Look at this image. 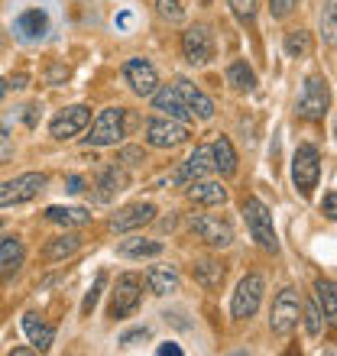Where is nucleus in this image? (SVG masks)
I'll return each instance as SVG.
<instances>
[{
    "mask_svg": "<svg viewBox=\"0 0 337 356\" xmlns=\"http://www.w3.org/2000/svg\"><path fill=\"white\" fill-rule=\"evenodd\" d=\"M13 29H17V36L19 39H26V42H33V39H42L49 33V17H46V10H23L17 17V23H13Z\"/></svg>",
    "mask_w": 337,
    "mask_h": 356,
    "instance_id": "obj_19",
    "label": "nucleus"
},
{
    "mask_svg": "<svg viewBox=\"0 0 337 356\" xmlns=\"http://www.w3.org/2000/svg\"><path fill=\"white\" fill-rule=\"evenodd\" d=\"M120 159L127 162V165H140V162H146V152H143L140 146H127V149L120 152Z\"/></svg>",
    "mask_w": 337,
    "mask_h": 356,
    "instance_id": "obj_39",
    "label": "nucleus"
},
{
    "mask_svg": "<svg viewBox=\"0 0 337 356\" xmlns=\"http://www.w3.org/2000/svg\"><path fill=\"white\" fill-rule=\"evenodd\" d=\"M120 256H130V259H146V256H159L162 253V243L159 240H143V236H127L120 240Z\"/></svg>",
    "mask_w": 337,
    "mask_h": 356,
    "instance_id": "obj_26",
    "label": "nucleus"
},
{
    "mask_svg": "<svg viewBox=\"0 0 337 356\" xmlns=\"http://www.w3.org/2000/svg\"><path fill=\"white\" fill-rule=\"evenodd\" d=\"M318 178H321V152L318 146L311 143H301L295 156H292V181L299 188L301 197H308L315 188H318Z\"/></svg>",
    "mask_w": 337,
    "mask_h": 356,
    "instance_id": "obj_4",
    "label": "nucleus"
},
{
    "mask_svg": "<svg viewBox=\"0 0 337 356\" xmlns=\"http://www.w3.org/2000/svg\"><path fill=\"white\" fill-rule=\"evenodd\" d=\"M152 107L156 111H162L166 117H175V120H182V123H188L195 113L188 111V104L182 101V94L175 91V85H162L159 91L152 94Z\"/></svg>",
    "mask_w": 337,
    "mask_h": 356,
    "instance_id": "obj_18",
    "label": "nucleus"
},
{
    "mask_svg": "<svg viewBox=\"0 0 337 356\" xmlns=\"http://www.w3.org/2000/svg\"><path fill=\"white\" fill-rule=\"evenodd\" d=\"M301 318H305V330H308L311 337H318L321 330H324V314H321L318 301H305L301 305Z\"/></svg>",
    "mask_w": 337,
    "mask_h": 356,
    "instance_id": "obj_33",
    "label": "nucleus"
},
{
    "mask_svg": "<svg viewBox=\"0 0 337 356\" xmlns=\"http://www.w3.org/2000/svg\"><path fill=\"white\" fill-rule=\"evenodd\" d=\"M244 220H246V230H250V236L256 240L260 250L279 253V236H276V227H272V214L260 197H246L244 201Z\"/></svg>",
    "mask_w": 337,
    "mask_h": 356,
    "instance_id": "obj_2",
    "label": "nucleus"
},
{
    "mask_svg": "<svg viewBox=\"0 0 337 356\" xmlns=\"http://www.w3.org/2000/svg\"><path fill=\"white\" fill-rule=\"evenodd\" d=\"M23 330H26L29 343H33V350H39V353H46L49 347H52V340H56V330L49 327L46 321L39 318V314H23Z\"/></svg>",
    "mask_w": 337,
    "mask_h": 356,
    "instance_id": "obj_20",
    "label": "nucleus"
},
{
    "mask_svg": "<svg viewBox=\"0 0 337 356\" xmlns=\"http://www.w3.org/2000/svg\"><path fill=\"white\" fill-rule=\"evenodd\" d=\"M10 85H13V88H26V75H17L13 81H10Z\"/></svg>",
    "mask_w": 337,
    "mask_h": 356,
    "instance_id": "obj_44",
    "label": "nucleus"
},
{
    "mask_svg": "<svg viewBox=\"0 0 337 356\" xmlns=\"http://www.w3.org/2000/svg\"><path fill=\"white\" fill-rule=\"evenodd\" d=\"M318 26H321V42L324 46H337V0H324Z\"/></svg>",
    "mask_w": 337,
    "mask_h": 356,
    "instance_id": "obj_32",
    "label": "nucleus"
},
{
    "mask_svg": "<svg viewBox=\"0 0 337 356\" xmlns=\"http://www.w3.org/2000/svg\"><path fill=\"white\" fill-rule=\"evenodd\" d=\"M49 224H58V227H84L91 224V214L84 211V207H46V214H42Z\"/></svg>",
    "mask_w": 337,
    "mask_h": 356,
    "instance_id": "obj_23",
    "label": "nucleus"
},
{
    "mask_svg": "<svg viewBox=\"0 0 337 356\" xmlns=\"http://www.w3.org/2000/svg\"><path fill=\"white\" fill-rule=\"evenodd\" d=\"M282 49H285L289 58H308L311 49H315L311 33L308 29H292V33H285V39H282Z\"/></svg>",
    "mask_w": 337,
    "mask_h": 356,
    "instance_id": "obj_28",
    "label": "nucleus"
},
{
    "mask_svg": "<svg viewBox=\"0 0 337 356\" xmlns=\"http://www.w3.org/2000/svg\"><path fill=\"white\" fill-rule=\"evenodd\" d=\"M0 227H3V220H0Z\"/></svg>",
    "mask_w": 337,
    "mask_h": 356,
    "instance_id": "obj_46",
    "label": "nucleus"
},
{
    "mask_svg": "<svg viewBox=\"0 0 337 356\" xmlns=\"http://www.w3.org/2000/svg\"><path fill=\"white\" fill-rule=\"evenodd\" d=\"M104 285H107V275H104V272H97V279H94V285L88 289V295H84V301H81V314H84V318H91V314H94V308H97V298H101Z\"/></svg>",
    "mask_w": 337,
    "mask_h": 356,
    "instance_id": "obj_34",
    "label": "nucleus"
},
{
    "mask_svg": "<svg viewBox=\"0 0 337 356\" xmlns=\"http://www.w3.org/2000/svg\"><path fill=\"white\" fill-rule=\"evenodd\" d=\"M120 72H123V78H127V85H130L133 94L152 97V94L159 91V72H156V65L146 62V58H127Z\"/></svg>",
    "mask_w": 337,
    "mask_h": 356,
    "instance_id": "obj_11",
    "label": "nucleus"
},
{
    "mask_svg": "<svg viewBox=\"0 0 337 356\" xmlns=\"http://www.w3.org/2000/svg\"><path fill=\"white\" fill-rule=\"evenodd\" d=\"M185 197L191 204L201 207H217L227 201V188L221 181H207V178H198V181H188L185 185Z\"/></svg>",
    "mask_w": 337,
    "mask_h": 356,
    "instance_id": "obj_17",
    "label": "nucleus"
},
{
    "mask_svg": "<svg viewBox=\"0 0 337 356\" xmlns=\"http://www.w3.org/2000/svg\"><path fill=\"white\" fill-rule=\"evenodd\" d=\"M78 246H81V240H78V236H72V234L56 236V240H49V243H46L42 259H46V263H58V259H65V256L75 253Z\"/></svg>",
    "mask_w": 337,
    "mask_h": 356,
    "instance_id": "obj_30",
    "label": "nucleus"
},
{
    "mask_svg": "<svg viewBox=\"0 0 337 356\" xmlns=\"http://www.w3.org/2000/svg\"><path fill=\"white\" fill-rule=\"evenodd\" d=\"M156 353H159V356H182V347H175V343H162Z\"/></svg>",
    "mask_w": 337,
    "mask_h": 356,
    "instance_id": "obj_42",
    "label": "nucleus"
},
{
    "mask_svg": "<svg viewBox=\"0 0 337 356\" xmlns=\"http://www.w3.org/2000/svg\"><path fill=\"white\" fill-rule=\"evenodd\" d=\"M156 10H159V17L168 19V23H178V19L185 17V7H182V0H156Z\"/></svg>",
    "mask_w": 337,
    "mask_h": 356,
    "instance_id": "obj_36",
    "label": "nucleus"
},
{
    "mask_svg": "<svg viewBox=\"0 0 337 356\" xmlns=\"http://www.w3.org/2000/svg\"><path fill=\"white\" fill-rule=\"evenodd\" d=\"M211 156H214V169L224 178L237 172V152H234V143L227 140V136H217L214 146H211Z\"/></svg>",
    "mask_w": 337,
    "mask_h": 356,
    "instance_id": "obj_25",
    "label": "nucleus"
},
{
    "mask_svg": "<svg viewBox=\"0 0 337 356\" xmlns=\"http://www.w3.org/2000/svg\"><path fill=\"white\" fill-rule=\"evenodd\" d=\"M262 291H266V282H262L260 272H250L244 279L237 282V291L230 298V314L237 321H250L262 305Z\"/></svg>",
    "mask_w": 337,
    "mask_h": 356,
    "instance_id": "obj_5",
    "label": "nucleus"
},
{
    "mask_svg": "<svg viewBox=\"0 0 337 356\" xmlns=\"http://www.w3.org/2000/svg\"><path fill=\"white\" fill-rule=\"evenodd\" d=\"M146 289L159 298L172 295V291H178V272L172 266H152V269H146Z\"/></svg>",
    "mask_w": 337,
    "mask_h": 356,
    "instance_id": "obj_21",
    "label": "nucleus"
},
{
    "mask_svg": "<svg viewBox=\"0 0 337 356\" xmlns=\"http://www.w3.org/2000/svg\"><path fill=\"white\" fill-rule=\"evenodd\" d=\"M7 91H10V85H7V78L0 75V101H3V94H7Z\"/></svg>",
    "mask_w": 337,
    "mask_h": 356,
    "instance_id": "obj_45",
    "label": "nucleus"
},
{
    "mask_svg": "<svg viewBox=\"0 0 337 356\" xmlns=\"http://www.w3.org/2000/svg\"><path fill=\"white\" fill-rule=\"evenodd\" d=\"M175 91L182 94V101L188 104V111L195 113L198 120H211V117H214V101L198 85H191L188 78H175Z\"/></svg>",
    "mask_w": 337,
    "mask_h": 356,
    "instance_id": "obj_16",
    "label": "nucleus"
},
{
    "mask_svg": "<svg viewBox=\"0 0 337 356\" xmlns=\"http://www.w3.org/2000/svg\"><path fill=\"white\" fill-rule=\"evenodd\" d=\"M321 214L331 217L337 224V191H331V195H324V201H321Z\"/></svg>",
    "mask_w": 337,
    "mask_h": 356,
    "instance_id": "obj_40",
    "label": "nucleus"
},
{
    "mask_svg": "<svg viewBox=\"0 0 337 356\" xmlns=\"http://www.w3.org/2000/svg\"><path fill=\"white\" fill-rule=\"evenodd\" d=\"M205 3H211V0H205Z\"/></svg>",
    "mask_w": 337,
    "mask_h": 356,
    "instance_id": "obj_47",
    "label": "nucleus"
},
{
    "mask_svg": "<svg viewBox=\"0 0 337 356\" xmlns=\"http://www.w3.org/2000/svg\"><path fill=\"white\" fill-rule=\"evenodd\" d=\"M295 111L305 120H324L331 111V88L324 75H308L305 85L299 91V101H295Z\"/></svg>",
    "mask_w": 337,
    "mask_h": 356,
    "instance_id": "obj_3",
    "label": "nucleus"
},
{
    "mask_svg": "<svg viewBox=\"0 0 337 356\" xmlns=\"http://www.w3.org/2000/svg\"><path fill=\"white\" fill-rule=\"evenodd\" d=\"M315 301L321 305V314L331 327L337 330V282L331 279H318L315 282Z\"/></svg>",
    "mask_w": 337,
    "mask_h": 356,
    "instance_id": "obj_22",
    "label": "nucleus"
},
{
    "mask_svg": "<svg viewBox=\"0 0 337 356\" xmlns=\"http://www.w3.org/2000/svg\"><path fill=\"white\" fill-rule=\"evenodd\" d=\"M227 81H230L237 91L250 94L253 88H256V72L246 65L244 58H237V62H230V68H227Z\"/></svg>",
    "mask_w": 337,
    "mask_h": 356,
    "instance_id": "obj_31",
    "label": "nucleus"
},
{
    "mask_svg": "<svg viewBox=\"0 0 337 356\" xmlns=\"http://www.w3.org/2000/svg\"><path fill=\"white\" fill-rule=\"evenodd\" d=\"M143 340H150V327H136V330H127L120 337L123 347H136V343H143Z\"/></svg>",
    "mask_w": 337,
    "mask_h": 356,
    "instance_id": "obj_38",
    "label": "nucleus"
},
{
    "mask_svg": "<svg viewBox=\"0 0 337 356\" xmlns=\"http://www.w3.org/2000/svg\"><path fill=\"white\" fill-rule=\"evenodd\" d=\"M127 181H130V178H127V172H123L120 165H107V169L101 172V178H97V188H101V191H97V201H111L113 195H120L123 188H127Z\"/></svg>",
    "mask_w": 337,
    "mask_h": 356,
    "instance_id": "obj_24",
    "label": "nucleus"
},
{
    "mask_svg": "<svg viewBox=\"0 0 337 356\" xmlns=\"http://www.w3.org/2000/svg\"><path fill=\"white\" fill-rule=\"evenodd\" d=\"M182 56L191 65H207L214 58V36L207 26H188L182 33Z\"/></svg>",
    "mask_w": 337,
    "mask_h": 356,
    "instance_id": "obj_12",
    "label": "nucleus"
},
{
    "mask_svg": "<svg viewBox=\"0 0 337 356\" xmlns=\"http://www.w3.org/2000/svg\"><path fill=\"white\" fill-rule=\"evenodd\" d=\"M188 123L175 120V117H150L146 120V143L156 149H175L182 143H188Z\"/></svg>",
    "mask_w": 337,
    "mask_h": 356,
    "instance_id": "obj_8",
    "label": "nucleus"
},
{
    "mask_svg": "<svg viewBox=\"0 0 337 356\" xmlns=\"http://www.w3.org/2000/svg\"><path fill=\"white\" fill-rule=\"evenodd\" d=\"M211 169H214V156H211V146H195V152H191V156H188V159L175 169L172 181H178V185H188V181H198V178H205Z\"/></svg>",
    "mask_w": 337,
    "mask_h": 356,
    "instance_id": "obj_15",
    "label": "nucleus"
},
{
    "mask_svg": "<svg viewBox=\"0 0 337 356\" xmlns=\"http://www.w3.org/2000/svg\"><path fill=\"white\" fill-rule=\"evenodd\" d=\"M23 263V240L19 236H0V275L13 272Z\"/></svg>",
    "mask_w": 337,
    "mask_h": 356,
    "instance_id": "obj_27",
    "label": "nucleus"
},
{
    "mask_svg": "<svg viewBox=\"0 0 337 356\" xmlns=\"http://www.w3.org/2000/svg\"><path fill=\"white\" fill-rule=\"evenodd\" d=\"M39 107H36V104H29V107H26V127H36V117H39Z\"/></svg>",
    "mask_w": 337,
    "mask_h": 356,
    "instance_id": "obj_43",
    "label": "nucleus"
},
{
    "mask_svg": "<svg viewBox=\"0 0 337 356\" xmlns=\"http://www.w3.org/2000/svg\"><path fill=\"white\" fill-rule=\"evenodd\" d=\"M140 301H143V282H140V275L127 272V275H120V279H117V285H113L111 308H107V314H111L113 321L130 318L133 311L140 308Z\"/></svg>",
    "mask_w": 337,
    "mask_h": 356,
    "instance_id": "obj_7",
    "label": "nucleus"
},
{
    "mask_svg": "<svg viewBox=\"0 0 337 356\" xmlns=\"http://www.w3.org/2000/svg\"><path fill=\"white\" fill-rule=\"evenodd\" d=\"M49 178L42 172H23V175L10 178L0 185V207H13V204H26L46 188Z\"/></svg>",
    "mask_w": 337,
    "mask_h": 356,
    "instance_id": "obj_9",
    "label": "nucleus"
},
{
    "mask_svg": "<svg viewBox=\"0 0 337 356\" xmlns=\"http://www.w3.org/2000/svg\"><path fill=\"white\" fill-rule=\"evenodd\" d=\"M88 123H91V107H84V104H72V107H65V111H58L56 117H52L49 133H52L56 140H75Z\"/></svg>",
    "mask_w": 337,
    "mask_h": 356,
    "instance_id": "obj_13",
    "label": "nucleus"
},
{
    "mask_svg": "<svg viewBox=\"0 0 337 356\" xmlns=\"http://www.w3.org/2000/svg\"><path fill=\"white\" fill-rule=\"evenodd\" d=\"M230 10H234V17L244 23V26H253L256 23V0H227Z\"/></svg>",
    "mask_w": 337,
    "mask_h": 356,
    "instance_id": "obj_35",
    "label": "nucleus"
},
{
    "mask_svg": "<svg viewBox=\"0 0 337 356\" xmlns=\"http://www.w3.org/2000/svg\"><path fill=\"white\" fill-rule=\"evenodd\" d=\"M152 217H156V204H127L123 211H117V214L111 217V230L113 234H130V230H140V227L152 224Z\"/></svg>",
    "mask_w": 337,
    "mask_h": 356,
    "instance_id": "obj_14",
    "label": "nucleus"
},
{
    "mask_svg": "<svg viewBox=\"0 0 337 356\" xmlns=\"http://www.w3.org/2000/svg\"><path fill=\"white\" fill-rule=\"evenodd\" d=\"M301 321V298L295 289H282L276 298H272V311H269V327L272 334H279V337H285V334H292V330L299 327Z\"/></svg>",
    "mask_w": 337,
    "mask_h": 356,
    "instance_id": "obj_6",
    "label": "nucleus"
},
{
    "mask_svg": "<svg viewBox=\"0 0 337 356\" xmlns=\"http://www.w3.org/2000/svg\"><path fill=\"white\" fill-rule=\"evenodd\" d=\"M295 3H299V0H269V10L276 19H285L292 10H295Z\"/></svg>",
    "mask_w": 337,
    "mask_h": 356,
    "instance_id": "obj_37",
    "label": "nucleus"
},
{
    "mask_svg": "<svg viewBox=\"0 0 337 356\" xmlns=\"http://www.w3.org/2000/svg\"><path fill=\"white\" fill-rule=\"evenodd\" d=\"M133 127V113L123 107H107L97 113V120L91 123V133L84 136L88 146H117V143L130 133Z\"/></svg>",
    "mask_w": 337,
    "mask_h": 356,
    "instance_id": "obj_1",
    "label": "nucleus"
},
{
    "mask_svg": "<svg viewBox=\"0 0 337 356\" xmlns=\"http://www.w3.org/2000/svg\"><path fill=\"white\" fill-rule=\"evenodd\" d=\"M68 191H72V195L84 191V178L81 175H68Z\"/></svg>",
    "mask_w": 337,
    "mask_h": 356,
    "instance_id": "obj_41",
    "label": "nucleus"
},
{
    "mask_svg": "<svg viewBox=\"0 0 337 356\" xmlns=\"http://www.w3.org/2000/svg\"><path fill=\"white\" fill-rule=\"evenodd\" d=\"M191 230H195L211 250H227V246L234 243V227H230V220H224V217H217V214H195L191 217Z\"/></svg>",
    "mask_w": 337,
    "mask_h": 356,
    "instance_id": "obj_10",
    "label": "nucleus"
},
{
    "mask_svg": "<svg viewBox=\"0 0 337 356\" xmlns=\"http://www.w3.org/2000/svg\"><path fill=\"white\" fill-rule=\"evenodd\" d=\"M195 282L207 291L221 289V282H224V266L214 263V259H201V263H195Z\"/></svg>",
    "mask_w": 337,
    "mask_h": 356,
    "instance_id": "obj_29",
    "label": "nucleus"
}]
</instances>
